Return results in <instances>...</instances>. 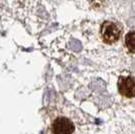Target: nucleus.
I'll return each mask as SVG.
<instances>
[{
  "mask_svg": "<svg viewBox=\"0 0 135 134\" xmlns=\"http://www.w3.org/2000/svg\"><path fill=\"white\" fill-rule=\"evenodd\" d=\"M50 131L51 134H74L76 125L72 119L65 115H51L50 119Z\"/></svg>",
  "mask_w": 135,
  "mask_h": 134,
  "instance_id": "nucleus-1",
  "label": "nucleus"
},
{
  "mask_svg": "<svg viewBox=\"0 0 135 134\" xmlns=\"http://www.w3.org/2000/svg\"><path fill=\"white\" fill-rule=\"evenodd\" d=\"M122 34V27L117 22L114 21H104L100 28V36L102 40L107 44L112 45L118 41Z\"/></svg>",
  "mask_w": 135,
  "mask_h": 134,
  "instance_id": "nucleus-2",
  "label": "nucleus"
},
{
  "mask_svg": "<svg viewBox=\"0 0 135 134\" xmlns=\"http://www.w3.org/2000/svg\"><path fill=\"white\" fill-rule=\"evenodd\" d=\"M118 91L122 96L126 98L135 97V78L132 76L124 77L121 76L118 79Z\"/></svg>",
  "mask_w": 135,
  "mask_h": 134,
  "instance_id": "nucleus-3",
  "label": "nucleus"
},
{
  "mask_svg": "<svg viewBox=\"0 0 135 134\" xmlns=\"http://www.w3.org/2000/svg\"><path fill=\"white\" fill-rule=\"evenodd\" d=\"M124 42L125 45L127 47V50H129L130 52L135 54V31L131 30L128 34H126L125 39H124Z\"/></svg>",
  "mask_w": 135,
  "mask_h": 134,
  "instance_id": "nucleus-4",
  "label": "nucleus"
}]
</instances>
